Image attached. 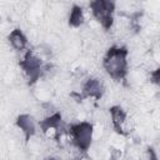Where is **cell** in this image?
<instances>
[{
    "label": "cell",
    "mask_w": 160,
    "mask_h": 160,
    "mask_svg": "<svg viewBox=\"0 0 160 160\" xmlns=\"http://www.w3.org/2000/svg\"><path fill=\"white\" fill-rule=\"evenodd\" d=\"M102 69L109 78L124 81L129 70V50L125 45H111L102 56Z\"/></svg>",
    "instance_id": "1"
},
{
    "label": "cell",
    "mask_w": 160,
    "mask_h": 160,
    "mask_svg": "<svg viewBox=\"0 0 160 160\" xmlns=\"http://www.w3.org/2000/svg\"><path fill=\"white\" fill-rule=\"evenodd\" d=\"M68 131L70 135L71 146L80 152H88L95 138L94 124L86 120L71 122L68 125Z\"/></svg>",
    "instance_id": "2"
},
{
    "label": "cell",
    "mask_w": 160,
    "mask_h": 160,
    "mask_svg": "<svg viewBox=\"0 0 160 160\" xmlns=\"http://www.w3.org/2000/svg\"><path fill=\"white\" fill-rule=\"evenodd\" d=\"M92 18L104 30H110L115 21V2L109 0H94L89 4Z\"/></svg>",
    "instance_id": "3"
},
{
    "label": "cell",
    "mask_w": 160,
    "mask_h": 160,
    "mask_svg": "<svg viewBox=\"0 0 160 160\" xmlns=\"http://www.w3.org/2000/svg\"><path fill=\"white\" fill-rule=\"evenodd\" d=\"M24 75L30 84H35L44 76V62L34 50H26L19 62Z\"/></svg>",
    "instance_id": "4"
},
{
    "label": "cell",
    "mask_w": 160,
    "mask_h": 160,
    "mask_svg": "<svg viewBox=\"0 0 160 160\" xmlns=\"http://www.w3.org/2000/svg\"><path fill=\"white\" fill-rule=\"evenodd\" d=\"M84 99H92V100H100L105 92L104 82L98 78H88L80 90Z\"/></svg>",
    "instance_id": "5"
},
{
    "label": "cell",
    "mask_w": 160,
    "mask_h": 160,
    "mask_svg": "<svg viewBox=\"0 0 160 160\" xmlns=\"http://www.w3.org/2000/svg\"><path fill=\"white\" fill-rule=\"evenodd\" d=\"M109 112H110V120H111L112 129L121 136L129 135L128 130L125 129L126 120H128V114L125 109L120 105H114L109 109Z\"/></svg>",
    "instance_id": "6"
},
{
    "label": "cell",
    "mask_w": 160,
    "mask_h": 160,
    "mask_svg": "<svg viewBox=\"0 0 160 160\" xmlns=\"http://www.w3.org/2000/svg\"><path fill=\"white\" fill-rule=\"evenodd\" d=\"M15 125L21 131L26 141L32 139L38 131V121L30 114H20L15 120Z\"/></svg>",
    "instance_id": "7"
},
{
    "label": "cell",
    "mask_w": 160,
    "mask_h": 160,
    "mask_svg": "<svg viewBox=\"0 0 160 160\" xmlns=\"http://www.w3.org/2000/svg\"><path fill=\"white\" fill-rule=\"evenodd\" d=\"M8 41L10 44V46L18 51V52H22L28 49V44H29V40H28V36L24 34V31L19 28H15L12 29L9 35H8Z\"/></svg>",
    "instance_id": "8"
},
{
    "label": "cell",
    "mask_w": 160,
    "mask_h": 160,
    "mask_svg": "<svg viewBox=\"0 0 160 160\" xmlns=\"http://www.w3.org/2000/svg\"><path fill=\"white\" fill-rule=\"evenodd\" d=\"M68 22H69V25L71 28H80L85 22V12H84L81 6L72 5V8H71V10L69 12Z\"/></svg>",
    "instance_id": "9"
},
{
    "label": "cell",
    "mask_w": 160,
    "mask_h": 160,
    "mask_svg": "<svg viewBox=\"0 0 160 160\" xmlns=\"http://www.w3.org/2000/svg\"><path fill=\"white\" fill-rule=\"evenodd\" d=\"M149 78H150V82H152L155 85H159V82H160V70L159 69L151 70Z\"/></svg>",
    "instance_id": "10"
},
{
    "label": "cell",
    "mask_w": 160,
    "mask_h": 160,
    "mask_svg": "<svg viewBox=\"0 0 160 160\" xmlns=\"http://www.w3.org/2000/svg\"><path fill=\"white\" fill-rule=\"evenodd\" d=\"M120 159H121V150L120 149L110 150V160H120Z\"/></svg>",
    "instance_id": "11"
},
{
    "label": "cell",
    "mask_w": 160,
    "mask_h": 160,
    "mask_svg": "<svg viewBox=\"0 0 160 160\" xmlns=\"http://www.w3.org/2000/svg\"><path fill=\"white\" fill-rule=\"evenodd\" d=\"M46 160H61V159H59V158H56V156H50V158H48Z\"/></svg>",
    "instance_id": "12"
}]
</instances>
